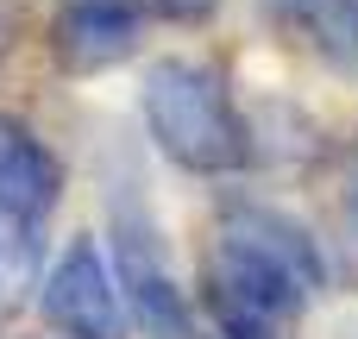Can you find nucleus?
Listing matches in <instances>:
<instances>
[{
	"mask_svg": "<svg viewBox=\"0 0 358 339\" xmlns=\"http://www.w3.org/2000/svg\"><path fill=\"white\" fill-rule=\"evenodd\" d=\"M321 283H327V258L302 220L258 201H239L220 214L201 289L227 333L277 339V327H289Z\"/></svg>",
	"mask_w": 358,
	"mask_h": 339,
	"instance_id": "1",
	"label": "nucleus"
},
{
	"mask_svg": "<svg viewBox=\"0 0 358 339\" xmlns=\"http://www.w3.org/2000/svg\"><path fill=\"white\" fill-rule=\"evenodd\" d=\"M138 107H145V132L157 138V151L176 170H189V176H233V170H245L252 126H245V113L233 107L227 82L208 63H189V57L151 63L145 88H138Z\"/></svg>",
	"mask_w": 358,
	"mask_h": 339,
	"instance_id": "2",
	"label": "nucleus"
},
{
	"mask_svg": "<svg viewBox=\"0 0 358 339\" xmlns=\"http://www.w3.org/2000/svg\"><path fill=\"white\" fill-rule=\"evenodd\" d=\"M113 214V283L126 289V315L145 327V339H195L189 333V296L170 271L164 226L138 182H107Z\"/></svg>",
	"mask_w": 358,
	"mask_h": 339,
	"instance_id": "3",
	"label": "nucleus"
},
{
	"mask_svg": "<svg viewBox=\"0 0 358 339\" xmlns=\"http://www.w3.org/2000/svg\"><path fill=\"white\" fill-rule=\"evenodd\" d=\"M44 321L69 339H126V296L94 239H76L44 277Z\"/></svg>",
	"mask_w": 358,
	"mask_h": 339,
	"instance_id": "4",
	"label": "nucleus"
},
{
	"mask_svg": "<svg viewBox=\"0 0 358 339\" xmlns=\"http://www.w3.org/2000/svg\"><path fill=\"white\" fill-rule=\"evenodd\" d=\"M138 38H145V0H57L50 44H57V63L76 75L126 63Z\"/></svg>",
	"mask_w": 358,
	"mask_h": 339,
	"instance_id": "5",
	"label": "nucleus"
},
{
	"mask_svg": "<svg viewBox=\"0 0 358 339\" xmlns=\"http://www.w3.org/2000/svg\"><path fill=\"white\" fill-rule=\"evenodd\" d=\"M63 201V164L57 151L13 113H0V214L19 226H38Z\"/></svg>",
	"mask_w": 358,
	"mask_h": 339,
	"instance_id": "6",
	"label": "nucleus"
},
{
	"mask_svg": "<svg viewBox=\"0 0 358 339\" xmlns=\"http://www.w3.org/2000/svg\"><path fill=\"white\" fill-rule=\"evenodd\" d=\"M31 233L38 226H19V220L0 214V315H13L31 289V277H38V239Z\"/></svg>",
	"mask_w": 358,
	"mask_h": 339,
	"instance_id": "7",
	"label": "nucleus"
},
{
	"mask_svg": "<svg viewBox=\"0 0 358 339\" xmlns=\"http://www.w3.org/2000/svg\"><path fill=\"white\" fill-rule=\"evenodd\" d=\"M164 19H176V25H201V19H214L220 13V0H151Z\"/></svg>",
	"mask_w": 358,
	"mask_h": 339,
	"instance_id": "8",
	"label": "nucleus"
},
{
	"mask_svg": "<svg viewBox=\"0 0 358 339\" xmlns=\"http://www.w3.org/2000/svg\"><path fill=\"white\" fill-rule=\"evenodd\" d=\"M340 208H346V233L358 239V151H352V164H346V195H340Z\"/></svg>",
	"mask_w": 358,
	"mask_h": 339,
	"instance_id": "9",
	"label": "nucleus"
},
{
	"mask_svg": "<svg viewBox=\"0 0 358 339\" xmlns=\"http://www.w3.org/2000/svg\"><path fill=\"white\" fill-rule=\"evenodd\" d=\"M13 38H19V0H0V57L13 50Z\"/></svg>",
	"mask_w": 358,
	"mask_h": 339,
	"instance_id": "10",
	"label": "nucleus"
},
{
	"mask_svg": "<svg viewBox=\"0 0 358 339\" xmlns=\"http://www.w3.org/2000/svg\"><path fill=\"white\" fill-rule=\"evenodd\" d=\"M208 339H252V333H227V327H220V333H208Z\"/></svg>",
	"mask_w": 358,
	"mask_h": 339,
	"instance_id": "11",
	"label": "nucleus"
},
{
	"mask_svg": "<svg viewBox=\"0 0 358 339\" xmlns=\"http://www.w3.org/2000/svg\"><path fill=\"white\" fill-rule=\"evenodd\" d=\"M346 6H352V13H358V0H346Z\"/></svg>",
	"mask_w": 358,
	"mask_h": 339,
	"instance_id": "12",
	"label": "nucleus"
}]
</instances>
